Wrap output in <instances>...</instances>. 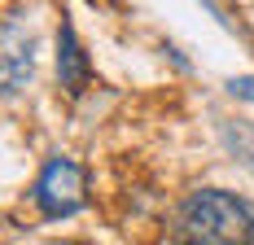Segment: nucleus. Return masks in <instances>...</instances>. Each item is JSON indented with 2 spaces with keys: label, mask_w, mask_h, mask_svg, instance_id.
<instances>
[{
  "label": "nucleus",
  "mask_w": 254,
  "mask_h": 245,
  "mask_svg": "<svg viewBox=\"0 0 254 245\" xmlns=\"http://www.w3.org/2000/svg\"><path fill=\"white\" fill-rule=\"evenodd\" d=\"M180 245H254V206L224 188H197L180 206Z\"/></svg>",
  "instance_id": "f257e3e1"
},
{
  "label": "nucleus",
  "mask_w": 254,
  "mask_h": 245,
  "mask_svg": "<svg viewBox=\"0 0 254 245\" xmlns=\"http://www.w3.org/2000/svg\"><path fill=\"white\" fill-rule=\"evenodd\" d=\"M57 74H62V88L79 97L83 88H88V53L83 44L75 40V26L62 22L57 26Z\"/></svg>",
  "instance_id": "20e7f679"
},
{
  "label": "nucleus",
  "mask_w": 254,
  "mask_h": 245,
  "mask_svg": "<svg viewBox=\"0 0 254 245\" xmlns=\"http://www.w3.org/2000/svg\"><path fill=\"white\" fill-rule=\"evenodd\" d=\"M228 92H232V97H254V79H232Z\"/></svg>",
  "instance_id": "39448f33"
},
{
  "label": "nucleus",
  "mask_w": 254,
  "mask_h": 245,
  "mask_svg": "<svg viewBox=\"0 0 254 245\" xmlns=\"http://www.w3.org/2000/svg\"><path fill=\"white\" fill-rule=\"evenodd\" d=\"M83 197H88V180H83V171L70 158H53L49 167L40 171V180H35V206L44 215H53V219L75 215L83 206Z\"/></svg>",
  "instance_id": "f03ea898"
},
{
  "label": "nucleus",
  "mask_w": 254,
  "mask_h": 245,
  "mask_svg": "<svg viewBox=\"0 0 254 245\" xmlns=\"http://www.w3.org/2000/svg\"><path fill=\"white\" fill-rule=\"evenodd\" d=\"M31 70H35V53H31V40H26L18 26L0 22V97H13L31 83Z\"/></svg>",
  "instance_id": "7ed1b4c3"
}]
</instances>
